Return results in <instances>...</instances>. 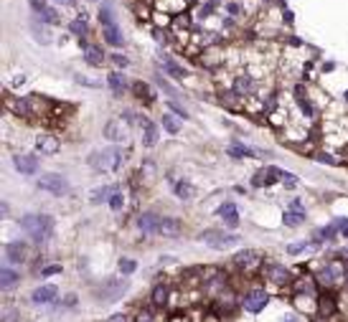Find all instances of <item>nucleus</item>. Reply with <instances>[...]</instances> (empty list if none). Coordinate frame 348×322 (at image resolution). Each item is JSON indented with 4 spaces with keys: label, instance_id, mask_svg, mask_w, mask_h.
Returning <instances> with one entry per match:
<instances>
[{
    "label": "nucleus",
    "instance_id": "f257e3e1",
    "mask_svg": "<svg viewBox=\"0 0 348 322\" xmlns=\"http://www.w3.org/2000/svg\"><path fill=\"white\" fill-rule=\"evenodd\" d=\"M89 165L97 170V173H115L125 165V153L120 147H104L97 150V153L89 155Z\"/></svg>",
    "mask_w": 348,
    "mask_h": 322
},
{
    "label": "nucleus",
    "instance_id": "f03ea898",
    "mask_svg": "<svg viewBox=\"0 0 348 322\" xmlns=\"http://www.w3.org/2000/svg\"><path fill=\"white\" fill-rule=\"evenodd\" d=\"M20 228H23L36 244H43L54 231V218L51 216H36V213H28V216L20 218Z\"/></svg>",
    "mask_w": 348,
    "mask_h": 322
},
{
    "label": "nucleus",
    "instance_id": "7ed1b4c3",
    "mask_svg": "<svg viewBox=\"0 0 348 322\" xmlns=\"http://www.w3.org/2000/svg\"><path fill=\"white\" fill-rule=\"evenodd\" d=\"M201 241H206L211 249H216V251H226V249H231V246H236L239 241V236L236 233H221V231H204L201 233Z\"/></svg>",
    "mask_w": 348,
    "mask_h": 322
},
{
    "label": "nucleus",
    "instance_id": "20e7f679",
    "mask_svg": "<svg viewBox=\"0 0 348 322\" xmlns=\"http://www.w3.org/2000/svg\"><path fill=\"white\" fill-rule=\"evenodd\" d=\"M38 188L41 190H49L51 196H64V193H69V183L64 175L59 173H43L38 178Z\"/></svg>",
    "mask_w": 348,
    "mask_h": 322
},
{
    "label": "nucleus",
    "instance_id": "39448f33",
    "mask_svg": "<svg viewBox=\"0 0 348 322\" xmlns=\"http://www.w3.org/2000/svg\"><path fill=\"white\" fill-rule=\"evenodd\" d=\"M267 302H270V297H267L265 289H252V292H247L244 299H242V305H244L247 312H262V310L267 307Z\"/></svg>",
    "mask_w": 348,
    "mask_h": 322
},
{
    "label": "nucleus",
    "instance_id": "423d86ee",
    "mask_svg": "<svg viewBox=\"0 0 348 322\" xmlns=\"http://www.w3.org/2000/svg\"><path fill=\"white\" fill-rule=\"evenodd\" d=\"M104 137L112 142H122L130 137V130H127V124H122V119H110L104 127Z\"/></svg>",
    "mask_w": 348,
    "mask_h": 322
},
{
    "label": "nucleus",
    "instance_id": "0eeeda50",
    "mask_svg": "<svg viewBox=\"0 0 348 322\" xmlns=\"http://www.w3.org/2000/svg\"><path fill=\"white\" fill-rule=\"evenodd\" d=\"M282 173L285 170H279V167H265V170H259V173H254V178H252V185H257V188H262V185H272L277 178L282 180Z\"/></svg>",
    "mask_w": 348,
    "mask_h": 322
},
{
    "label": "nucleus",
    "instance_id": "6e6552de",
    "mask_svg": "<svg viewBox=\"0 0 348 322\" xmlns=\"http://www.w3.org/2000/svg\"><path fill=\"white\" fill-rule=\"evenodd\" d=\"M56 294H59V289H56L54 284H43V287L33 289L31 302H33V305H49V302H54V299H56Z\"/></svg>",
    "mask_w": 348,
    "mask_h": 322
},
{
    "label": "nucleus",
    "instance_id": "1a4fd4ad",
    "mask_svg": "<svg viewBox=\"0 0 348 322\" xmlns=\"http://www.w3.org/2000/svg\"><path fill=\"white\" fill-rule=\"evenodd\" d=\"M125 289H127V282H117V279H110V282H107V287L99 289V299H102V302H112V299H117Z\"/></svg>",
    "mask_w": 348,
    "mask_h": 322
},
{
    "label": "nucleus",
    "instance_id": "9d476101",
    "mask_svg": "<svg viewBox=\"0 0 348 322\" xmlns=\"http://www.w3.org/2000/svg\"><path fill=\"white\" fill-rule=\"evenodd\" d=\"M13 165L18 173H23V175H33L36 170H38V160L33 155H15L13 158Z\"/></svg>",
    "mask_w": 348,
    "mask_h": 322
},
{
    "label": "nucleus",
    "instance_id": "9b49d317",
    "mask_svg": "<svg viewBox=\"0 0 348 322\" xmlns=\"http://www.w3.org/2000/svg\"><path fill=\"white\" fill-rule=\"evenodd\" d=\"M140 127H142V145H145V147H155V145H158V137H160L158 124L150 122V119H142Z\"/></svg>",
    "mask_w": 348,
    "mask_h": 322
},
{
    "label": "nucleus",
    "instance_id": "f8f14e48",
    "mask_svg": "<svg viewBox=\"0 0 348 322\" xmlns=\"http://www.w3.org/2000/svg\"><path fill=\"white\" fill-rule=\"evenodd\" d=\"M160 216H155V213H142V216L138 218V226H140V231L142 233H158V228H160Z\"/></svg>",
    "mask_w": 348,
    "mask_h": 322
},
{
    "label": "nucleus",
    "instance_id": "ddd939ff",
    "mask_svg": "<svg viewBox=\"0 0 348 322\" xmlns=\"http://www.w3.org/2000/svg\"><path fill=\"white\" fill-rule=\"evenodd\" d=\"M5 256H8V262H13V264L23 262L26 259V241H10V244H5Z\"/></svg>",
    "mask_w": 348,
    "mask_h": 322
},
{
    "label": "nucleus",
    "instance_id": "4468645a",
    "mask_svg": "<svg viewBox=\"0 0 348 322\" xmlns=\"http://www.w3.org/2000/svg\"><path fill=\"white\" fill-rule=\"evenodd\" d=\"M36 150L41 155H54V153H59V140L51 137V135H41L36 140Z\"/></svg>",
    "mask_w": 348,
    "mask_h": 322
},
{
    "label": "nucleus",
    "instance_id": "2eb2a0df",
    "mask_svg": "<svg viewBox=\"0 0 348 322\" xmlns=\"http://www.w3.org/2000/svg\"><path fill=\"white\" fill-rule=\"evenodd\" d=\"M262 256H259V251H254V249H247V251H239L236 256H234V264L236 267H242V269H249L252 264H257Z\"/></svg>",
    "mask_w": 348,
    "mask_h": 322
},
{
    "label": "nucleus",
    "instance_id": "dca6fc26",
    "mask_svg": "<svg viewBox=\"0 0 348 322\" xmlns=\"http://www.w3.org/2000/svg\"><path fill=\"white\" fill-rule=\"evenodd\" d=\"M5 107L13 112V114H18V117H31V107H28V102L26 99H15V97H5Z\"/></svg>",
    "mask_w": 348,
    "mask_h": 322
},
{
    "label": "nucleus",
    "instance_id": "f3484780",
    "mask_svg": "<svg viewBox=\"0 0 348 322\" xmlns=\"http://www.w3.org/2000/svg\"><path fill=\"white\" fill-rule=\"evenodd\" d=\"M18 279H20V274L15 271V269H10V267H3L0 269V289H13L15 284H18Z\"/></svg>",
    "mask_w": 348,
    "mask_h": 322
},
{
    "label": "nucleus",
    "instance_id": "a211bd4d",
    "mask_svg": "<svg viewBox=\"0 0 348 322\" xmlns=\"http://www.w3.org/2000/svg\"><path fill=\"white\" fill-rule=\"evenodd\" d=\"M183 226L178 218H163L160 221V228H158V236H181Z\"/></svg>",
    "mask_w": 348,
    "mask_h": 322
},
{
    "label": "nucleus",
    "instance_id": "6ab92c4d",
    "mask_svg": "<svg viewBox=\"0 0 348 322\" xmlns=\"http://www.w3.org/2000/svg\"><path fill=\"white\" fill-rule=\"evenodd\" d=\"M320 282L328 284V287L338 284V282H341V267H338V264H328V267L320 271Z\"/></svg>",
    "mask_w": 348,
    "mask_h": 322
},
{
    "label": "nucleus",
    "instance_id": "aec40b11",
    "mask_svg": "<svg viewBox=\"0 0 348 322\" xmlns=\"http://www.w3.org/2000/svg\"><path fill=\"white\" fill-rule=\"evenodd\" d=\"M102 36H104V41H107L110 46H122V44H125L122 31L117 28V23H115V26H102Z\"/></svg>",
    "mask_w": 348,
    "mask_h": 322
},
{
    "label": "nucleus",
    "instance_id": "412c9836",
    "mask_svg": "<svg viewBox=\"0 0 348 322\" xmlns=\"http://www.w3.org/2000/svg\"><path fill=\"white\" fill-rule=\"evenodd\" d=\"M219 216L224 218V223L226 226H239V211H236V206L234 203H224L221 208H219Z\"/></svg>",
    "mask_w": 348,
    "mask_h": 322
},
{
    "label": "nucleus",
    "instance_id": "4be33fe9",
    "mask_svg": "<svg viewBox=\"0 0 348 322\" xmlns=\"http://www.w3.org/2000/svg\"><path fill=\"white\" fill-rule=\"evenodd\" d=\"M267 276L272 279L275 284H285V282H290V271H287L285 267H279V264H270V267H267Z\"/></svg>",
    "mask_w": 348,
    "mask_h": 322
},
{
    "label": "nucleus",
    "instance_id": "5701e85b",
    "mask_svg": "<svg viewBox=\"0 0 348 322\" xmlns=\"http://www.w3.org/2000/svg\"><path fill=\"white\" fill-rule=\"evenodd\" d=\"M84 58H86L89 66H102L104 63V54H102L99 46H84Z\"/></svg>",
    "mask_w": 348,
    "mask_h": 322
},
{
    "label": "nucleus",
    "instance_id": "b1692460",
    "mask_svg": "<svg viewBox=\"0 0 348 322\" xmlns=\"http://www.w3.org/2000/svg\"><path fill=\"white\" fill-rule=\"evenodd\" d=\"M115 188H110V185H102V188H94L92 193H89V201L92 203H107V201H110L112 196H115Z\"/></svg>",
    "mask_w": 348,
    "mask_h": 322
},
{
    "label": "nucleus",
    "instance_id": "393cba45",
    "mask_svg": "<svg viewBox=\"0 0 348 322\" xmlns=\"http://www.w3.org/2000/svg\"><path fill=\"white\" fill-rule=\"evenodd\" d=\"M173 193L181 198V201H188V198H193V185L188 183V180H173Z\"/></svg>",
    "mask_w": 348,
    "mask_h": 322
},
{
    "label": "nucleus",
    "instance_id": "a878e982",
    "mask_svg": "<svg viewBox=\"0 0 348 322\" xmlns=\"http://www.w3.org/2000/svg\"><path fill=\"white\" fill-rule=\"evenodd\" d=\"M107 84H110V89H112L115 94H122V92L127 89V79H125V74H120V71H115V74L107 76Z\"/></svg>",
    "mask_w": 348,
    "mask_h": 322
},
{
    "label": "nucleus",
    "instance_id": "bb28decb",
    "mask_svg": "<svg viewBox=\"0 0 348 322\" xmlns=\"http://www.w3.org/2000/svg\"><path fill=\"white\" fill-rule=\"evenodd\" d=\"M234 92H236V94H252V92H254V81H252L249 76H239V79L234 81Z\"/></svg>",
    "mask_w": 348,
    "mask_h": 322
},
{
    "label": "nucleus",
    "instance_id": "cd10ccee",
    "mask_svg": "<svg viewBox=\"0 0 348 322\" xmlns=\"http://www.w3.org/2000/svg\"><path fill=\"white\" fill-rule=\"evenodd\" d=\"M229 155H231V158H252V155H257V153H254V150H249L247 145L231 142V145H229Z\"/></svg>",
    "mask_w": 348,
    "mask_h": 322
},
{
    "label": "nucleus",
    "instance_id": "c85d7f7f",
    "mask_svg": "<svg viewBox=\"0 0 348 322\" xmlns=\"http://www.w3.org/2000/svg\"><path fill=\"white\" fill-rule=\"evenodd\" d=\"M31 31H33V36H36V41H38V44H43V46H46V44H49V41H51V36H49V31H46V28H43V26H38V20H36V18L31 20Z\"/></svg>",
    "mask_w": 348,
    "mask_h": 322
},
{
    "label": "nucleus",
    "instance_id": "c756f323",
    "mask_svg": "<svg viewBox=\"0 0 348 322\" xmlns=\"http://www.w3.org/2000/svg\"><path fill=\"white\" fill-rule=\"evenodd\" d=\"M302 221H305V213H302V211H287L285 213V226H300Z\"/></svg>",
    "mask_w": 348,
    "mask_h": 322
},
{
    "label": "nucleus",
    "instance_id": "7c9ffc66",
    "mask_svg": "<svg viewBox=\"0 0 348 322\" xmlns=\"http://www.w3.org/2000/svg\"><path fill=\"white\" fill-rule=\"evenodd\" d=\"M165 299H168V289H165V284H158V287L153 289V305H155V307H163Z\"/></svg>",
    "mask_w": 348,
    "mask_h": 322
},
{
    "label": "nucleus",
    "instance_id": "2f4dec72",
    "mask_svg": "<svg viewBox=\"0 0 348 322\" xmlns=\"http://www.w3.org/2000/svg\"><path fill=\"white\" fill-rule=\"evenodd\" d=\"M163 66H165V71H168V74H173L176 79H183V76H186V71L178 66V63H173V61H170V58H165V56H163Z\"/></svg>",
    "mask_w": 348,
    "mask_h": 322
},
{
    "label": "nucleus",
    "instance_id": "473e14b6",
    "mask_svg": "<svg viewBox=\"0 0 348 322\" xmlns=\"http://www.w3.org/2000/svg\"><path fill=\"white\" fill-rule=\"evenodd\" d=\"M163 130H165V132H170V135H178L181 124L176 122V117H170V114H163Z\"/></svg>",
    "mask_w": 348,
    "mask_h": 322
},
{
    "label": "nucleus",
    "instance_id": "72a5a7b5",
    "mask_svg": "<svg viewBox=\"0 0 348 322\" xmlns=\"http://www.w3.org/2000/svg\"><path fill=\"white\" fill-rule=\"evenodd\" d=\"M297 104H300V109L305 112V117H313V107H310V102H308V97L302 94L300 89H297Z\"/></svg>",
    "mask_w": 348,
    "mask_h": 322
},
{
    "label": "nucleus",
    "instance_id": "f704fd0d",
    "mask_svg": "<svg viewBox=\"0 0 348 322\" xmlns=\"http://www.w3.org/2000/svg\"><path fill=\"white\" fill-rule=\"evenodd\" d=\"M69 31H71L74 36H84V33H86V23H84V18H81V20H79V18H76V20H71V23H69Z\"/></svg>",
    "mask_w": 348,
    "mask_h": 322
},
{
    "label": "nucleus",
    "instance_id": "c9c22d12",
    "mask_svg": "<svg viewBox=\"0 0 348 322\" xmlns=\"http://www.w3.org/2000/svg\"><path fill=\"white\" fill-rule=\"evenodd\" d=\"M135 94H138V97H147V102H153V89H150L147 84H142V81L135 84Z\"/></svg>",
    "mask_w": 348,
    "mask_h": 322
},
{
    "label": "nucleus",
    "instance_id": "e433bc0d",
    "mask_svg": "<svg viewBox=\"0 0 348 322\" xmlns=\"http://www.w3.org/2000/svg\"><path fill=\"white\" fill-rule=\"evenodd\" d=\"M135 269H138L135 259H120V271H122V274H133Z\"/></svg>",
    "mask_w": 348,
    "mask_h": 322
},
{
    "label": "nucleus",
    "instance_id": "4c0bfd02",
    "mask_svg": "<svg viewBox=\"0 0 348 322\" xmlns=\"http://www.w3.org/2000/svg\"><path fill=\"white\" fill-rule=\"evenodd\" d=\"M38 20H46V23H56L59 15H56V10H54V8H46L43 13H38Z\"/></svg>",
    "mask_w": 348,
    "mask_h": 322
},
{
    "label": "nucleus",
    "instance_id": "58836bf2",
    "mask_svg": "<svg viewBox=\"0 0 348 322\" xmlns=\"http://www.w3.org/2000/svg\"><path fill=\"white\" fill-rule=\"evenodd\" d=\"M110 206H112L115 211H120V208L125 206V198H122V193H115V196L110 198Z\"/></svg>",
    "mask_w": 348,
    "mask_h": 322
},
{
    "label": "nucleus",
    "instance_id": "ea45409f",
    "mask_svg": "<svg viewBox=\"0 0 348 322\" xmlns=\"http://www.w3.org/2000/svg\"><path fill=\"white\" fill-rule=\"evenodd\" d=\"M282 183H285L287 188H295V185H297V175H292V173H282Z\"/></svg>",
    "mask_w": 348,
    "mask_h": 322
},
{
    "label": "nucleus",
    "instance_id": "a19ab883",
    "mask_svg": "<svg viewBox=\"0 0 348 322\" xmlns=\"http://www.w3.org/2000/svg\"><path fill=\"white\" fill-rule=\"evenodd\" d=\"M308 246H310L308 241H302V244H290V246H287V254H300V251H305Z\"/></svg>",
    "mask_w": 348,
    "mask_h": 322
},
{
    "label": "nucleus",
    "instance_id": "79ce46f5",
    "mask_svg": "<svg viewBox=\"0 0 348 322\" xmlns=\"http://www.w3.org/2000/svg\"><path fill=\"white\" fill-rule=\"evenodd\" d=\"M31 5H33V10H36V15H38V13L46 10V0H31Z\"/></svg>",
    "mask_w": 348,
    "mask_h": 322
},
{
    "label": "nucleus",
    "instance_id": "37998d69",
    "mask_svg": "<svg viewBox=\"0 0 348 322\" xmlns=\"http://www.w3.org/2000/svg\"><path fill=\"white\" fill-rule=\"evenodd\" d=\"M112 61H115V66H120V69H125L127 63H130V61H127L125 56H120V54H115V56H112Z\"/></svg>",
    "mask_w": 348,
    "mask_h": 322
},
{
    "label": "nucleus",
    "instance_id": "c03bdc74",
    "mask_svg": "<svg viewBox=\"0 0 348 322\" xmlns=\"http://www.w3.org/2000/svg\"><path fill=\"white\" fill-rule=\"evenodd\" d=\"M168 104H170V109H173V112H176V114H181V117H183V119H186V117H188V114H186V109H183V107H178V104H176V102H173V99H170V102H168Z\"/></svg>",
    "mask_w": 348,
    "mask_h": 322
},
{
    "label": "nucleus",
    "instance_id": "a18cd8bd",
    "mask_svg": "<svg viewBox=\"0 0 348 322\" xmlns=\"http://www.w3.org/2000/svg\"><path fill=\"white\" fill-rule=\"evenodd\" d=\"M23 84H26V76H23V74H18V76H13L10 87H23Z\"/></svg>",
    "mask_w": 348,
    "mask_h": 322
},
{
    "label": "nucleus",
    "instance_id": "49530a36",
    "mask_svg": "<svg viewBox=\"0 0 348 322\" xmlns=\"http://www.w3.org/2000/svg\"><path fill=\"white\" fill-rule=\"evenodd\" d=\"M56 271H61V267H46V269H43V276H49V274H56Z\"/></svg>",
    "mask_w": 348,
    "mask_h": 322
},
{
    "label": "nucleus",
    "instance_id": "de8ad7c7",
    "mask_svg": "<svg viewBox=\"0 0 348 322\" xmlns=\"http://www.w3.org/2000/svg\"><path fill=\"white\" fill-rule=\"evenodd\" d=\"M110 322H127V317L125 315H115V317H110Z\"/></svg>",
    "mask_w": 348,
    "mask_h": 322
},
{
    "label": "nucleus",
    "instance_id": "09e8293b",
    "mask_svg": "<svg viewBox=\"0 0 348 322\" xmlns=\"http://www.w3.org/2000/svg\"><path fill=\"white\" fill-rule=\"evenodd\" d=\"M59 5H74V0H56Z\"/></svg>",
    "mask_w": 348,
    "mask_h": 322
},
{
    "label": "nucleus",
    "instance_id": "8fccbe9b",
    "mask_svg": "<svg viewBox=\"0 0 348 322\" xmlns=\"http://www.w3.org/2000/svg\"><path fill=\"white\" fill-rule=\"evenodd\" d=\"M282 322H295V317H287V320H282Z\"/></svg>",
    "mask_w": 348,
    "mask_h": 322
},
{
    "label": "nucleus",
    "instance_id": "3c124183",
    "mask_svg": "<svg viewBox=\"0 0 348 322\" xmlns=\"http://www.w3.org/2000/svg\"><path fill=\"white\" fill-rule=\"evenodd\" d=\"M346 102H348V92H346Z\"/></svg>",
    "mask_w": 348,
    "mask_h": 322
}]
</instances>
